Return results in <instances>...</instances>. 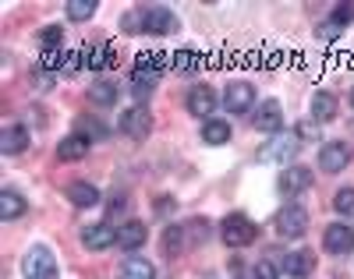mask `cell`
I'll list each match as a JSON object with an SVG mask.
<instances>
[{
    "instance_id": "28",
    "label": "cell",
    "mask_w": 354,
    "mask_h": 279,
    "mask_svg": "<svg viewBox=\"0 0 354 279\" xmlns=\"http://www.w3.org/2000/svg\"><path fill=\"white\" fill-rule=\"evenodd\" d=\"M64 64H68L64 50H43V57H39V68H43V71H50V75H57Z\"/></svg>"
},
{
    "instance_id": "14",
    "label": "cell",
    "mask_w": 354,
    "mask_h": 279,
    "mask_svg": "<svg viewBox=\"0 0 354 279\" xmlns=\"http://www.w3.org/2000/svg\"><path fill=\"white\" fill-rule=\"evenodd\" d=\"M82 244L88 247V251H103V247L117 244V230L110 223H93V227L82 230Z\"/></svg>"
},
{
    "instance_id": "4",
    "label": "cell",
    "mask_w": 354,
    "mask_h": 279,
    "mask_svg": "<svg viewBox=\"0 0 354 279\" xmlns=\"http://www.w3.org/2000/svg\"><path fill=\"white\" fill-rule=\"evenodd\" d=\"M308 230V209L305 205H283L277 212V233L294 240V237H301Z\"/></svg>"
},
{
    "instance_id": "35",
    "label": "cell",
    "mask_w": 354,
    "mask_h": 279,
    "mask_svg": "<svg viewBox=\"0 0 354 279\" xmlns=\"http://www.w3.org/2000/svg\"><path fill=\"white\" fill-rule=\"evenodd\" d=\"M319 36H322V39H330V36H340V25H333V21H330V25H322V28H319Z\"/></svg>"
},
{
    "instance_id": "21",
    "label": "cell",
    "mask_w": 354,
    "mask_h": 279,
    "mask_svg": "<svg viewBox=\"0 0 354 279\" xmlns=\"http://www.w3.org/2000/svg\"><path fill=\"white\" fill-rule=\"evenodd\" d=\"M117 64V50L113 46H88V71H106Z\"/></svg>"
},
{
    "instance_id": "18",
    "label": "cell",
    "mask_w": 354,
    "mask_h": 279,
    "mask_svg": "<svg viewBox=\"0 0 354 279\" xmlns=\"http://www.w3.org/2000/svg\"><path fill=\"white\" fill-rule=\"evenodd\" d=\"M21 148H28V131L25 128H4L0 131V152H4V156H18Z\"/></svg>"
},
{
    "instance_id": "11",
    "label": "cell",
    "mask_w": 354,
    "mask_h": 279,
    "mask_svg": "<svg viewBox=\"0 0 354 279\" xmlns=\"http://www.w3.org/2000/svg\"><path fill=\"white\" fill-rule=\"evenodd\" d=\"M277 188H280V195H287V198L305 195V191L312 188V170H305V166H287V170L280 173V180H277Z\"/></svg>"
},
{
    "instance_id": "2",
    "label": "cell",
    "mask_w": 354,
    "mask_h": 279,
    "mask_svg": "<svg viewBox=\"0 0 354 279\" xmlns=\"http://www.w3.org/2000/svg\"><path fill=\"white\" fill-rule=\"evenodd\" d=\"M298 152H301V138L298 135H273L259 148V160H266V163H290Z\"/></svg>"
},
{
    "instance_id": "20",
    "label": "cell",
    "mask_w": 354,
    "mask_h": 279,
    "mask_svg": "<svg viewBox=\"0 0 354 279\" xmlns=\"http://www.w3.org/2000/svg\"><path fill=\"white\" fill-rule=\"evenodd\" d=\"M117 279H156V265L149 258H128L121 265V272H117Z\"/></svg>"
},
{
    "instance_id": "19",
    "label": "cell",
    "mask_w": 354,
    "mask_h": 279,
    "mask_svg": "<svg viewBox=\"0 0 354 279\" xmlns=\"http://www.w3.org/2000/svg\"><path fill=\"white\" fill-rule=\"evenodd\" d=\"M25 212H28V202L18 191H11V188L0 191V220L11 223V220H18V215H25Z\"/></svg>"
},
{
    "instance_id": "15",
    "label": "cell",
    "mask_w": 354,
    "mask_h": 279,
    "mask_svg": "<svg viewBox=\"0 0 354 279\" xmlns=\"http://www.w3.org/2000/svg\"><path fill=\"white\" fill-rule=\"evenodd\" d=\"M145 237H149V230H145V223H138V220L117 227V247H124V251H135V247H142Z\"/></svg>"
},
{
    "instance_id": "33",
    "label": "cell",
    "mask_w": 354,
    "mask_h": 279,
    "mask_svg": "<svg viewBox=\"0 0 354 279\" xmlns=\"http://www.w3.org/2000/svg\"><path fill=\"white\" fill-rule=\"evenodd\" d=\"M252 279H280V265L270 262V258H262V262L252 269Z\"/></svg>"
},
{
    "instance_id": "30",
    "label": "cell",
    "mask_w": 354,
    "mask_h": 279,
    "mask_svg": "<svg viewBox=\"0 0 354 279\" xmlns=\"http://www.w3.org/2000/svg\"><path fill=\"white\" fill-rule=\"evenodd\" d=\"M78 128H82V135H85L88 142H93V138H106V124H100L96 117H82Z\"/></svg>"
},
{
    "instance_id": "6",
    "label": "cell",
    "mask_w": 354,
    "mask_h": 279,
    "mask_svg": "<svg viewBox=\"0 0 354 279\" xmlns=\"http://www.w3.org/2000/svg\"><path fill=\"white\" fill-rule=\"evenodd\" d=\"M142 32H149V36L177 32V15L167 8H142Z\"/></svg>"
},
{
    "instance_id": "25",
    "label": "cell",
    "mask_w": 354,
    "mask_h": 279,
    "mask_svg": "<svg viewBox=\"0 0 354 279\" xmlns=\"http://www.w3.org/2000/svg\"><path fill=\"white\" fill-rule=\"evenodd\" d=\"M131 78H135V81H131V92H135V96H149V92L156 88V81H160L156 71H145V68H135Z\"/></svg>"
},
{
    "instance_id": "22",
    "label": "cell",
    "mask_w": 354,
    "mask_h": 279,
    "mask_svg": "<svg viewBox=\"0 0 354 279\" xmlns=\"http://www.w3.org/2000/svg\"><path fill=\"white\" fill-rule=\"evenodd\" d=\"M230 124L227 120H205V128H202V142L205 145H227L230 142Z\"/></svg>"
},
{
    "instance_id": "5",
    "label": "cell",
    "mask_w": 354,
    "mask_h": 279,
    "mask_svg": "<svg viewBox=\"0 0 354 279\" xmlns=\"http://www.w3.org/2000/svg\"><path fill=\"white\" fill-rule=\"evenodd\" d=\"M117 128H121V135H128V138H145L153 131V113L145 106H128L121 113V120H117Z\"/></svg>"
},
{
    "instance_id": "3",
    "label": "cell",
    "mask_w": 354,
    "mask_h": 279,
    "mask_svg": "<svg viewBox=\"0 0 354 279\" xmlns=\"http://www.w3.org/2000/svg\"><path fill=\"white\" fill-rule=\"evenodd\" d=\"M220 233H223L227 247H248L255 240V223L248 220V215H241V212H230L223 220V227H220Z\"/></svg>"
},
{
    "instance_id": "27",
    "label": "cell",
    "mask_w": 354,
    "mask_h": 279,
    "mask_svg": "<svg viewBox=\"0 0 354 279\" xmlns=\"http://www.w3.org/2000/svg\"><path fill=\"white\" fill-rule=\"evenodd\" d=\"M181 247H185V230L181 227H167L163 230V251L167 255H181Z\"/></svg>"
},
{
    "instance_id": "16",
    "label": "cell",
    "mask_w": 354,
    "mask_h": 279,
    "mask_svg": "<svg viewBox=\"0 0 354 279\" xmlns=\"http://www.w3.org/2000/svg\"><path fill=\"white\" fill-rule=\"evenodd\" d=\"M68 202L78 205V209H93V205L100 202V191H96L88 180H71V184H68Z\"/></svg>"
},
{
    "instance_id": "7",
    "label": "cell",
    "mask_w": 354,
    "mask_h": 279,
    "mask_svg": "<svg viewBox=\"0 0 354 279\" xmlns=\"http://www.w3.org/2000/svg\"><path fill=\"white\" fill-rule=\"evenodd\" d=\"M322 247L330 255H351L354 251V227L351 223H333L322 233Z\"/></svg>"
},
{
    "instance_id": "10",
    "label": "cell",
    "mask_w": 354,
    "mask_h": 279,
    "mask_svg": "<svg viewBox=\"0 0 354 279\" xmlns=\"http://www.w3.org/2000/svg\"><path fill=\"white\" fill-rule=\"evenodd\" d=\"M255 128L262 135H280L283 131V106L277 99H266L262 106H255Z\"/></svg>"
},
{
    "instance_id": "38",
    "label": "cell",
    "mask_w": 354,
    "mask_h": 279,
    "mask_svg": "<svg viewBox=\"0 0 354 279\" xmlns=\"http://www.w3.org/2000/svg\"><path fill=\"white\" fill-rule=\"evenodd\" d=\"M113 212H124V198H113V202H110V215H113Z\"/></svg>"
},
{
    "instance_id": "34",
    "label": "cell",
    "mask_w": 354,
    "mask_h": 279,
    "mask_svg": "<svg viewBox=\"0 0 354 279\" xmlns=\"http://www.w3.org/2000/svg\"><path fill=\"white\" fill-rule=\"evenodd\" d=\"M330 21H333V25H340V28H344V25H351V21H354V4H344V8H337Z\"/></svg>"
},
{
    "instance_id": "37",
    "label": "cell",
    "mask_w": 354,
    "mask_h": 279,
    "mask_svg": "<svg viewBox=\"0 0 354 279\" xmlns=\"http://www.w3.org/2000/svg\"><path fill=\"white\" fill-rule=\"evenodd\" d=\"M298 138H319V135H315V128H308V124H301V128H298Z\"/></svg>"
},
{
    "instance_id": "8",
    "label": "cell",
    "mask_w": 354,
    "mask_h": 279,
    "mask_svg": "<svg viewBox=\"0 0 354 279\" xmlns=\"http://www.w3.org/2000/svg\"><path fill=\"white\" fill-rule=\"evenodd\" d=\"M223 106H227L230 113H248V110L255 106V85H248V81H230L227 92H223Z\"/></svg>"
},
{
    "instance_id": "31",
    "label": "cell",
    "mask_w": 354,
    "mask_h": 279,
    "mask_svg": "<svg viewBox=\"0 0 354 279\" xmlns=\"http://www.w3.org/2000/svg\"><path fill=\"white\" fill-rule=\"evenodd\" d=\"M61 39H64V28L61 25H50V28H43V32H39L43 50H61Z\"/></svg>"
},
{
    "instance_id": "26",
    "label": "cell",
    "mask_w": 354,
    "mask_h": 279,
    "mask_svg": "<svg viewBox=\"0 0 354 279\" xmlns=\"http://www.w3.org/2000/svg\"><path fill=\"white\" fill-rule=\"evenodd\" d=\"M96 15V0H68V21H85Z\"/></svg>"
},
{
    "instance_id": "17",
    "label": "cell",
    "mask_w": 354,
    "mask_h": 279,
    "mask_svg": "<svg viewBox=\"0 0 354 279\" xmlns=\"http://www.w3.org/2000/svg\"><path fill=\"white\" fill-rule=\"evenodd\" d=\"M85 152H88V138L85 135H68L61 145H57V160L75 163V160H85Z\"/></svg>"
},
{
    "instance_id": "24",
    "label": "cell",
    "mask_w": 354,
    "mask_h": 279,
    "mask_svg": "<svg viewBox=\"0 0 354 279\" xmlns=\"http://www.w3.org/2000/svg\"><path fill=\"white\" fill-rule=\"evenodd\" d=\"M88 99H93L96 106H113V99H117V85H113L110 78L93 81V88H88Z\"/></svg>"
},
{
    "instance_id": "29",
    "label": "cell",
    "mask_w": 354,
    "mask_h": 279,
    "mask_svg": "<svg viewBox=\"0 0 354 279\" xmlns=\"http://www.w3.org/2000/svg\"><path fill=\"white\" fill-rule=\"evenodd\" d=\"M198 64H202V60H198L195 50H177L174 53V68L177 71H198Z\"/></svg>"
},
{
    "instance_id": "39",
    "label": "cell",
    "mask_w": 354,
    "mask_h": 279,
    "mask_svg": "<svg viewBox=\"0 0 354 279\" xmlns=\"http://www.w3.org/2000/svg\"><path fill=\"white\" fill-rule=\"evenodd\" d=\"M351 103H354V92H351Z\"/></svg>"
},
{
    "instance_id": "13",
    "label": "cell",
    "mask_w": 354,
    "mask_h": 279,
    "mask_svg": "<svg viewBox=\"0 0 354 279\" xmlns=\"http://www.w3.org/2000/svg\"><path fill=\"white\" fill-rule=\"evenodd\" d=\"M185 103H188V110H192L195 117H209V113L216 110V92H213L209 85H192Z\"/></svg>"
},
{
    "instance_id": "12",
    "label": "cell",
    "mask_w": 354,
    "mask_h": 279,
    "mask_svg": "<svg viewBox=\"0 0 354 279\" xmlns=\"http://www.w3.org/2000/svg\"><path fill=\"white\" fill-rule=\"evenodd\" d=\"M312 269H315V255H312V251H301V247L287 251L283 262H280V272H283V276H294V279L312 276Z\"/></svg>"
},
{
    "instance_id": "23",
    "label": "cell",
    "mask_w": 354,
    "mask_h": 279,
    "mask_svg": "<svg viewBox=\"0 0 354 279\" xmlns=\"http://www.w3.org/2000/svg\"><path fill=\"white\" fill-rule=\"evenodd\" d=\"M312 117L315 120H333L337 117V96H330V92H315L312 96Z\"/></svg>"
},
{
    "instance_id": "9",
    "label": "cell",
    "mask_w": 354,
    "mask_h": 279,
    "mask_svg": "<svg viewBox=\"0 0 354 279\" xmlns=\"http://www.w3.org/2000/svg\"><path fill=\"white\" fill-rule=\"evenodd\" d=\"M319 166H322V173H340V170H347V166H351V145H347V142H330V145H322Z\"/></svg>"
},
{
    "instance_id": "1",
    "label": "cell",
    "mask_w": 354,
    "mask_h": 279,
    "mask_svg": "<svg viewBox=\"0 0 354 279\" xmlns=\"http://www.w3.org/2000/svg\"><path fill=\"white\" fill-rule=\"evenodd\" d=\"M21 276L25 279H61V269H57V258L50 247H43V244L28 247L21 258Z\"/></svg>"
},
{
    "instance_id": "32",
    "label": "cell",
    "mask_w": 354,
    "mask_h": 279,
    "mask_svg": "<svg viewBox=\"0 0 354 279\" xmlns=\"http://www.w3.org/2000/svg\"><path fill=\"white\" fill-rule=\"evenodd\" d=\"M333 205H337L340 215H354V188H340L337 198H333Z\"/></svg>"
},
{
    "instance_id": "36",
    "label": "cell",
    "mask_w": 354,
    "mask_h": 279,
    "mask_svg": "<svg viewBox=\"0 0 354 279\" xmlns=\"http://www.w3.org/2000/svg\"><path fill=\"white\" fill-rule=\"evenodd\" d=\"M36 85H39V88H50V85H53V81H50V71L39 68V71H36Z\"/></svg>"
}]
</instances>
